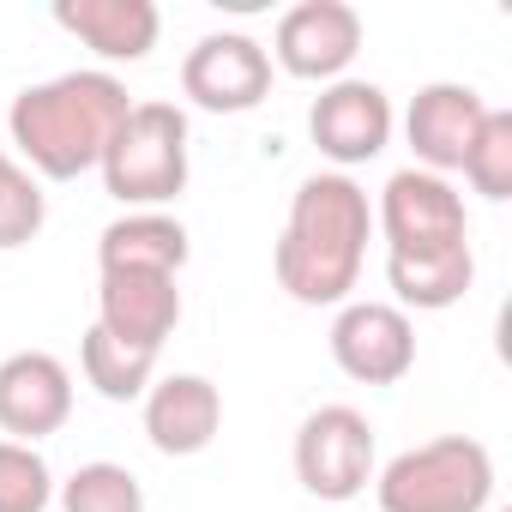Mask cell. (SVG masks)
Returning a JSON list of instances; mask_svg holds the SVG:
<instances>
[{"label": "cell", "mask_w": 512, "mask_h": 512, "mask_svg": "<svg viewBox=\"0 0 512 512\" xmlns=\"http://www.w3.org/2000/svg\"><path fill=\"white\" fill-rule=\"evenodd\" d=\"M482 121H488L482 91L452 85V79L422 85V91L410 97V115H404V139H410V151H416V169H428V175L464 169V157H470Z\"/></svg>", "instance_id": "8fae6325"}, {"label": "cell", "mask_w": 512, "mask_h": 512, "mask_svg": "<svg viewBox=\"0 0 512 512\" xmlns=\"http://www.w3.org/2000/svg\"><path fill=\"white\" fill-rule=\"evenodd\" d=\"M278 67L290 79H344L362 55V13L344 0H302L278 19Z\"/></svg>", "instance_id": "7c38bea8"}, {"label": "cell", "mask_w": 512, "mask_h": 512, "mask_svg": "<svg viewBox=\"0 0 512 512\" xmlns=\"http://www.w3.org/2000/svg\"><path fill=\"white\" fill-rule=\"evenodd\" d=\"M73 416V374L49 350H19L0 362V434L37 446L43 434H61Z\"/></svg>", "instance_id": "30bf717a"}, {"label": "cell", "mask_w": 512, "mask_h": 512, "mask_svg": "<svg viewBox=\"0 0 512 512\" xmlns=\"http://www.w3.org/2000/svg\"><path fill=\"white\" fill-rule=\"evenodd\" d=\"M43 217H49V205H43L37 175L0 151V247H25L43 229Z\"/></svg>", "instance_id": "7402d4cb"}, {"label": "cell", "mask_w": 512, "mask_h": 512, "mask_svg": "<svg viewBox=\"0 0 512 512\" xmlns=\"http://www.w3.org/2000/svg\"><path fill=\"white\" fill-rule=\"evenodd\" d=\"M61 512H145V488L127 464H79L61 482Z\"/></svg>", "instance_id": "d6986e66"}, {"label": "cell", "mask_w": 512, "mask_h": 512, "mask_svg": "<svg viewBox=\"0 0 512 512\" xmlns=\"http://www.w3.org/2000/svg\"><path fill=\"white\" fill-rule=\"evenodd\" d=\"M49 500H55L49 458L37 446L0 440V512H49Z\"/></svg>", "instance_id": "44dd1931"}, {"label": "cell", "mask_w": 512, "mask_h": 512, "mask_svg": "<svg viewBox=\"0 0 512 512\" xmlns=\"http://www.w3.org/2000/svg\"><path fill=\"white\" fill-rule=\"evenodd\" d=\"M308 133L320 157L338 163V175L356 163H374L392 139V97L374 79H332L308 109Z\"/></svg>", "instance_id": "9c48e42d"}, {"label": "cell", "mask_w": 512, "mask_h": 512, "mask_svg": "<svg viewBox=\"0 0 512 512\" xmlns=\"http://www.w3.org/2000/svg\"><path fill=\"white\" fill-rule=\"evenodd\" d=\"M374 235V205L350 175H308L290 199V223L272 247V272L302 308H344Z\"/></svg>", "instance_id": "6da1fadb"}, {"label": "cell", "mask_w": 512, "mask_h": 512, "mask_svg": "<svg viewBox=\"0 0 512 512\" xmlns=\"http://www.w3.org/2000/svg\"><path fill=\"white\" fill-rule=\"evenodd\" d=\"M133 97L115 73H61L43 85H25L13 97V145L25 151V163L49 181H79L85 169L103 163L115 127L127 121Z\"/></svg>", "instance_id": "7a4b0ae2"}, {"label": "cell", "mask_w": 512, "mask_h": 512, "mask_svg": "<svg viewBox=\"0 0 512 512\" xmlns=\"http://www.w3.org/2000/svg\"><path fill=\"white\" fill-rule=\"evenodd\" d=\"M97 326L133 350H163L181 326V290L169 272H103L97 290Z\"/></svg>", "instance_id": "4fadbf2b"}, {"label": "cell", "mask_w": 512, "mask_h": 512, "mask_svg": "<svg viewBox=\"0 0 512 512\" xmlns=\"http://www.w3.org/2000/svg\"><path fill=\"white\" fill-rule=\"evenodd\" d=\"M103 272H181L187 266V229L169 211H127L103 229L97 241Z\"/></svg>", "instance_id": "e0dca14e"}, {"label": "cell", "mask_w": 512, "mask_h": 512, "mask_svg": "<svg viewBox=\"0 0 512 512\" xmlns=\"http://www.w3.org/2000/svg\"><path fill=\"white\" fill-rule=\"evenodd\" d=\"M181 91H187V103H199L211 115H247L272 91V55L241 31H211L187 49Z\"/></svg>", "instance_id": "52a82bcc"}, {"label": "cell", "mask_w": 512, "mask_h": 512, "mask_svg": "<svg viewBox=\"0 0 512 512\" xmlns=\"http://www.w3.org/2000/svg\"><path fill=\"white\" fill-rule=\"evenodd\" d=\"M332 362L362 386H398L416 368V326L392 302H344L332 320Z\"/></svg>", "instance_id": "ba28073f"}, {"label": "cell", "mask_w": 512, "mask_h": 512, "mask_svg": "<svg viewBox=\"0 0 512 512\" xmlns=\"http://www.w3.org/2000/svg\"><path fill=\"white\" fill-rule=\"evenodd\" d=\"M97 169L121 205L133 211L169 205L187 187V115L175 103H133Z\"/></svg>", "instance_id": "277c9868"}, {"label": "cell", "mask_w": 512, "mask_h": 512, "mask_svg": "<svg viewBox=\"0 0 512 512\" xmlns=\"http://www.w3.org/2000/svg\"><path fill=\"white\" fill-rule=\"evenodd\" d=\"M386 284H392V308H422V314H440L452 302H464V290L476 284V253L470 241L458 247H434V253H386Z\"/></svg>", "instance_id": "2e32d148"}, {"label": "cell", "mask_w": 512, "mask_h": 512, "mask_svg": "<svg viewBox=\"0 0 512 512\" xmlns=\"http://www.w3.org/2000/svg\"><path fill=\"white\" fill-rule=\"evenodd\" d=\"M55 25L73 31L103 61H145L157 49L163 13L151 7V0H61Z\"/></svg>", "instance_id": "9a60e30c"}, {"label": "cell", "mask_w": 512, "mask_h": 512, "mask_svg": "<svg viewBox=\"0 0 512 512\" xmlns=\"http://www.w3.org/2000/svg\"><path fill=\"white\" fill-rule=\"evenodd\" d=\"M296 482L314 500H356L374 482V428L356 404H320L296 428Z\"/></svg>", "instance_id": "5b68a950"}, {"label": "cell", "mask_w": 512, "mask_h": 512, "mask_svg": "<svg viewBox=\"0 0 512 512\" xmlns=\"http://www.w3.org/2000/svg\"><path fill=\"white\" fill-rule=\"evenodd\" d=\"M380 512H482L494 500V458L470 434H440L398 452L374 476Z\"/></svg>", "instance_id": "3957f363"}, {"label": "cell", "mask_w": 512, "mask_h": 512, "mask_svg": "<svg viewBox=\"0 0 512 512\" xmlns=\"http://www.w3.org/2000/svg\"><path fill=\"white\" fill-rule=\"evenodd\" d=\"M374 223L386 235V253H434V247H458L470 241V217H464V199L446 175H428V169H398L374 205Z\"/></svg>", "instance_id": "8992f818"}, {"label": "cell", "mask_w": 512, "mask_h": 512, "mask_svg": "<svg viewBox=\"0 0 512 512\" xmlns=\"http://www.w3.org/2000/svg\"><path fill=\"white\" fill-rule=\"evenodd\" d=\"M79 362H85V380H91L109 404H133V398H145V392H151V374H157V356H151V350H133V344L109 338L103 326L85 332Z\"/></svg>", "instance_id": "ac0fdd59"}, {"label": "cell", "mask_w": 512, "mask_h": 512, "mask_svg": "<svg viewBox=\"0 0 512 512\" xmlns=\"http://www.w3.org/2000/svg\"><path fill=\"white\" fill-rule=\"evenodd\" d=\"M464 181L494 205L512 199V109H488V121L464 157Z\"/></svg>", "instance_id": "ffe728a7"}, {"label": "cell", "mask_w": 512, "mask_h": 512, "mask_svg": "<svg viewBox=\"0 0 512 512\" xmlns=\"http://www.w3.org/2000/svg\"><path fill=\"white\" fill-rule=\"evenodd\" d=\"M223 428V392L205 374H169L145 392V434L163 458H193Z\"/></svg>", "instance_id": "5bb4252c"}]
</instances>
